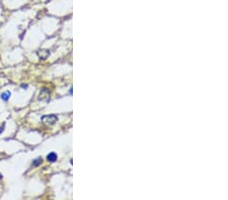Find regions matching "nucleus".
<instances>
[{
  "label": "nucleus",
  "mask_w": 228,
  "mask_h": 200,
  "mask_svg": "<svg viewBox=\"0 0 228 200\" xmlns=\"http://www.w3.org/2000/svg\"><path fill=\"white\" fill-rule=\"evenodd\" d=\"M57 120H58V117H57L56 115H54V114L44 115V116L42 117L43 123H45V125H53L54 123L57 122Z\"/></svg>",
  "instance_id": "nucleus-1"
},
{
  "label": "nucleus",
  "mask_w": 228,
  "mask_h": 200,
  "mask_svg": "<svg viewBox=\"0 0 228 200\" xmlns=\"http://www.w3.org/2000/svg\"><path fill=\"white\" fill-rule=\"evenodd\" d=\"M38 99L41 101H48L50 99V92L46 89H43L41 92H40V95L38 96Z\"/></svg>",
  "instance_id": "nucleus-2"
},
{
  "label": "nucleus",
  "mask_w": 228,
  "mask_h": 200,
  "mask_svg": "<svg viewBox=\"0 0 228 200\" xmlns=\"http://www.w3.org/2000/svg\"><path fill=\"white\" fill-rule=\"evenodd\" d=\"M38 56L42 60H46L50 56V51L49 50H40L38 52Z\"/></svg>",
  "instance_id": "nucleus-3"
},
{
  "label": "nucleus",
  "mask_w": 228,
  "mask_h": 200,
  "mask_svg": "<svg viewBox=\"0 0 228 200\" xmlns=\"http://www.w3.org/2000/svg\"><path fill=\"white\" fill-rule=\"evenodd\" d=\"M57 158H58V156H57L56 153H50L49 155H47V160L51 163H54L57 161Z\"/></svg>",
  "instance_id": "nucleus-4"
},
{
  "label": "nucleus",
  "mask_w": 228,
  "mask_h": 200,
  "mask_svg": "<svg viewBox=\"0 0 228 200\" xmlns=\"http://www.w3.org/2000/svg\"><path fill=\"white\" fill-rule=\"evenodd\" d=\"M10 98V91H7V92H4L1 94V99L3 101H8V99Z\"/></svg>",
  "instance_id": "nucleus-5"
},
{
  "label": "nucleus",
  "mask_w": 228,
  "mask_h": 200,
  "mask_svg": "<svg viewBox=\"0 0 228 200\" xmlns=\"http://www.w3.org/2000/svg\"><path fill=\"white\" fill-rule=\"evenodd\" d=\"M42 162H43V160H42V158L40 157V158H37L36 160H34L32 164H33L34 167H38L39 165H41V164H42Z\"/></svg>",
  "instance_id": "nucleus-6"
},
{
  "label": "nucleus",
  "mask_w": 228,
  "mask_h": 200,
  "mask_svg": "<svg viewBox=\"0 0 228 200\" xmlns=\"http://www.w3.org/2000/svg\"><path fill=\"white\" fill-rule=\"evenodd\" d=\"M3 131H4V125H2L1 128H0V134H1L2 132H3Z\"/></svg>",
  "instance_id": "nucleus-7"
},
{
  "label": "nucleus",
  "mask_w": 228,
  "mask_h": 200,
  "mask_svg": "<svg viewBox=\"0 0 228 200\" xmlns=\"http://www.w3.org/2000/svg\"><path fill=\"white\" fill-rule=\"evenodd\" d=\"M21 88H24V89H27V85H21Z\"/></svg>",
  "instance_id": "nucleus-8"
},
{
  "label": "nucleus",
  "mask_w": 228,
  "mask_h": 200,
  "mask_svg": "<svg viewBox=\"0 0 228 200\" xmlns=\"http://www.w3.org/2000/svg\"><path fill=\"white\" fill-rule=\"evenodd\" d=\"M0 179H2V175H1V174H0Z\"/></svg>",
  "instance_id": "nucleus-9"
}]
</instances>
